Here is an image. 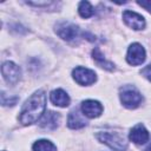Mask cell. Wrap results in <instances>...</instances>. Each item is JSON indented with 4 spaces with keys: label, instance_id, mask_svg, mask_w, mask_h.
I'll return each mask as SVG.
<instances>
[{
    "label": "cell",
    "instance_id": "6da1fadb",
    "mask_svg": "<svg viewBox=\"0 0 151 151\" xmlns=\"http://www.w3.org/2000/svg\"><path fill=\"white\" fill-rule=\"evenodd\" d=\"M46 109V94L44 91L39 90L34 92L22 105L19 120L22 125H31L37 123L44 116Z\"/></svg>",
    "mask_w": 151,
    "mask_h": 151
},
{
    "label": "cell",
    "instance_id": "7a4b0ae2",
    "mask_svg": "<svg viewBox=\"0 0 151 151\" xmlns=\"http://www.w3.org/2000/svg\"><path fill=\"white\" fill-rule=\"evenodd\" d=\"M100 143L106 144L109 147L116 151H124L127 147V142L123 134L113 131H100L96 134Z\"/></svg>",
    "mask_w": 151,
    "mask_h": 151
},
{
    "label": "cell",
    "instance_id": "3957f363",
    "mask_svg": "<svg viewBox=\"0 0 151 151\" xmlns=\"http://www.w3.org/2000/svg\"><path fill=\"white\" fill-rule=\"evenodd\" d=\"M120 101L127 109H136L142 103L143 98L140 92L132 85H125L120 88Z\"/></svg>",
    "mask_w": 151,
    "mask_h": 151
},
{
    "label": "cell",
    "instance_id": "277c9868",
    "mask_svg": "<svg viewBox=\"0 0 151 151\" xmlns=\"http://www.w3.org/2000/svg\"><path fill=\"white\" fill-rule=\"evenodd\" d=\"M55 33L66 41H73L79 38L80 29L77 25L70 21H60L55 25Z\"/></svg>",
    "mask_w": 151,
    "mask_h": 151
},
{
    "label": "cell",
    "instance_id": "5b68a950",
    "mask_svg": "<svg viewBox=\"0 0 151 151\" xmlns=\"http://www.w3.org/2000/svg\"><path fill=\"white\" fill-rule=\"evenodd\" d=\"M1 72H2V77L6 80L7 84L14 85L19 81L20 77H21V70L20 67L14 64L13 61H6L2 64L1 66Z\"/></svg>",
    "mask_w": 151,
    "mask_h": 151
},
{
    "label": "cell",
    "instance_id": "8992f818",
    "mask_svg": "<svg viewBox=\"0 0 151 151\" xmlns=\"http://www.w3.org/2000/svg\"><path fill=\"white\" fill-rule=\"evenodd\" d=\"M72 77L79 85H91L97 80L96 72L83 66L76 67L72 71Z\"/></svg>",
    "mask_w": 151,
    "mask_h": 151
},
{
    "label": "cell",
    "instance_id": "52a82bcc",
    "mask_svg": "<svg viewBox=\"0 0 151 151\" xmlns=\"http://www.w3.org/2000/svg\"><path fill=\"white\" fill-rule=\"evenodd\" d=\"M145 58H146L145 50L140 44L133 42L132 45H130V47L127 50V54H126V61L130 65H132V66L140 65L145 61Z\"/></svg>",
    "mask_w": 151,
    "mask_h": 151
},
{
    "label": "cell",
    "instance_id": "ba28073f",
    "mask_svg": "<svg viewBox=\"0 0 151 151\" xmlns=\"http://www.w3.org/2000/svg\"><path fill=\"white\" fill-rule=\"evenodd\" d=\"M123 19H124V22L129 27H131V28H133L136 31L143 29L145 27V20H144V18L140 14L136 13V12L124 11L123 12Z\"/></svg>",
    "mask_w": 151,
    "mask_h": 151
},
{
    "label": "cell",
    "instance_id": "9c48e42d",
    "mask_svg": "<svg viewBox=\"0 0 151 151\" xmlns=\"http://www.w3.org/2000/svg\"><path fill=\"white\" fill-rule=\"evenodd\" d=\"M81 112L87 118H97L103 112V105L93 99H88L83 101L81 104Z\"/></svg>",
    "mask_w": 151,
    "mask_h": 151
},
{
    "label": "cell",
    "instance_id": "30bf717a",
    "mask_svg": "<svg viewBox=\"0 0 151 151\" xmlns=\"http://www.w3.org/2000/svg\"><path fill=\"white\" fill-rule=\"evenodd\" d=\"M129 138L134 144L140 145V144H144L149 140L150 134L143 124H137L133 129H131V131L129 133Z\"/></svg>",
    "mask_w": 151,
    "mask_h": 151
},
{
    "label": "cell",
    "instance_id": "8fae6325",
    "mask_svg": "<svg viewBox=\"0 0 151 151\" xmlns=\"http://www.w3.org/2000/svg\"><path fill=\"white\" fill-rule=\"evenodd\" d=\"M60 122V114L54 111H47L40 119V126L46 130H54Z\"/></svg>",
    "mask_w": 151,
    "mask_h": 151
},
{
    "label": "cell",
    "instance_id": "7c38bea8",
    "mask_svg": "<svg viewBox=\"0 0 151 151\" xmlns=\"http://www.w3.org/2000/svg\"><path fill=\"white\" fill-rule=\"evenodd\" d=\"M50 99H51L52 104H54L55 106H59V107H66L70 105V97L61 88L53 90L50 94Z\"/></svg>",
    "mask_w": 151,
    "mask_h": 151
},
{
    "label": "cell",
    "instance_id": "4fadbf2b",
    "mask_svg": "<svg viewBox=\"0 0 151 151\" xmlns=\"http://www.w3.org/2000/svg\"><path fill=\"white\" fill-rule=\"evenodd\" d=\"M86 125V120L80 116V113L77 110H73L70 112L67 118V126L70 129H80Z\"/></svg>",
    "mask_w": 151,
    "mask_h": 151
},
{
    "label": "cell",
    "instance_id": "5bb4252c",
    "mask_svg": "<svg viewBox=\"0 0 151 151\" xmlns=\"http://www.w3.org/2000/svg\"><path fill=\"white\" fill-rule=\"evenodd\" d=\"M92 57H93L94 61H96L100 67H103V68H105V70H107V71H113V70H114V65H113L111 61H109V60H106V59L104 58V55H103V53L100 52L99 48H94V50L92 51Z\"/></svg>",
    "mask_w": 151,
    "mask_h": 151
},
{
    "label": "cell",
    "instance_id": "9a60e30c",
    "mask_svg": "<svg viewBox=\"0 0 151 151\" xmlns=\"http://www.w3.org/2000/svg\"><path fill=\"white\" fill-rule=\"evenodd\" d=\"M33 151H57L55 145L47 139H39L33 144Z\"/></svg>",
    "mask_w": 151,
    "mask_h": 151
},
{
    "label": "cell",
    "instance_id": "2e32d148",
    "mask_svg": "<svg viewBox=\"0 0 151 151\" xmlns=\"http://www.w3.org/2000/svg\"><path fill=\"white\" fill-rule=\"evenodd\" d=\"M78 12L80 14L81 18H90L93 15L94 13V9L92 7V5L88 2V1H80L79 2V6H78Z\"/></svg>",
    "mask_w": 151,
    "mask_h": 151
},
{
    "label": "cell",
    "instance_id": "e0dca14e",
    "mask_svg": "<svg viewBox=\"0 0 151 151\" xmlns=\"http://www.w3.org/2000/svg\"><path fill=\"white\" fill-rule=\"evenodd\" d=\"M140 73H142V76H143V77H145L147 80H150V81H151V64H150V65H147V66H145V67L140 71Z\"/></svg>",
    "mask_w": 151,
    "mask_h": 151
},
{
    "label": "cell",
    "instance_id": "ac0fdd59",
    "mask_svg": "<svg viewBox=\"0 0 151 151\" xmlns=\"http://www.w3.org/2000/svg\"><path fill=\"white\" fill-rule=\"evenodd\" d=\"M137 4L142 7H144L146 11H149L151 13V0H149V1H138Z\"/></svg>",
    "mask_w": 151,
    "mask_h": 151
},
{
    "label": "cell",
    "instance_id": "d6986e66",
    "mask_svg": "<svg viewBox=\"0 0 151 151\" xmlns=\"http://www.w3.org/2000/svg\"><path fill=\"white\" fill-rule=\"evenodd\" d=\"M145 151H151V144H150V145H149V146L145 149Z\"/></svg>",
    "mask_w": 151,
    "mask_h": 151
}]
</instances>
